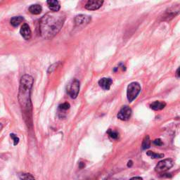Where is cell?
<instances>
[{"instance_id": "cell-10", "label": "cell", "mask_w": 180, "mask_h": 180, "mask_svg": "<svg viewBox=\"0 0 180 180\" xmlns=\"http://www.w3.org/2000/svg\"><path fill=\"white\" fill-rule=\"evenodd\" d=\"M113 83V80L111 78H101L98 81V85L104 90H109L111 88V85Z\"/></svg>"}, {"instance_id": "cell-24", "label": "cell", "mask_w": 180, "mask_h": 180, "mask_svg": "<svg viewBox=\"0 0 180 180\" xmlns=\"http://www.w3.org/2000/svg\"><path fill=\"white\" fill-rule=\"evenodd\" d=\"M179 68H178V69H177V72H176V76H177V78H179Z\"/></svg>"}, {"instance_id": "cell-16", "label": "cell", "mask_w": 180, "mask_h": 180, "mask_svg": "<svg viewBox=\"0 0 180 180\" xmlns=\"http://www.w3.org/2000/svg\"><path fill=\"white\" fill-rule=\"evenodd\" d=\"M147 155L150 156L151 158H161L164 157V154H160V153H156L152 151H148Z\"/></svg>"}, {"instance_id": "cell-6", "label": "cell", "mask_w": 180, "mask_h": 180, "mask_svg": "<svg viewBox=\"0 0 180 180\" xmlns=\"http://www.w3.org/2000/svg\"><path fill=\"white\" fill-rule=\"evenodd\" d=\"M132 115V109L129 106H125L121 109L117 114V117L121 121H127Z\"/></svg>"}, {"instance_id": "cell-14", "label": "cell", "mask_w": 180, "mask_h": 180, "mask_svg": "<svg viewBox=\"0 0 180 180\" xmlns=\"http://www.w3.org/2000/svg\"><path fill=\"white\" fill-rule=\"evenodd\" d=\"M23 20H24V18H23L22 16L13 17L10 21L11 25L14 27H18V25L22 23V21H23Z\"/></svg>"}, {"instance_id": "cell-7", "label": "cell", "mask_w": 180, "mask_h": 180, "mask_svg": "<svg viewBox=\"0 0 180 180\" xmlns=\"http://www.w3.org/2000/svg\"><path fill=\"white\" fill-rule=\"evenodd\" d=\"M90 21H91V16L84 14L78 15V16H77L75 18V23H76V25H78V26L88 24Z\"/></svg>"}, {"instance_id": "cell-21", "label": "cell", "mask_w": 180, "mask_h": 180, "mask_svg": "<svg viewBox=\"0 0 180 180\" xmlns=\"http://www.w3.org/2000/svg\"><path fill=\"white\" fill-rule=\"evenodd\" d=\"M153 143L156 146H162V141L160 140V139H156V140L153 141Z\"/></svg>"}, {"instance_id": "cell-27", "label": "cell", "mask_w": 180, "mask_h": 180, "mask_svg": "<svg viewBox=\"0 0 180 180\" xmlns=\"http://www.w3.org/2000/svg\"><path fill=\"white\" fill-rule=\"evenodd\" d=\"M108 180H117V179H108Z\"/></svg>"}, {"instance_id": "cell-9", "label": "cell", "mask_w": 180, "mask_h": 180, "mask_svg": "<svg viewBox=\"0 0 180 180\" xmlns=\"http://www.w3.org/2000/svg\"><path fill=\"white\" fill-rule=\"evenodd\" d=\"M103 4H104V1H88L85 4V8L89 11L97 10L101 7Z\"/></svg>"}, {"instance_id": "cell-2", "label": "cell", "mask_w": 180, "mask_h": 180, "mask_svg": "<svg viewBox=\"0 0 180 180\" xmlns=\"http://www.w3.org/2000/svg\"><path fill=\"white\" fill-rule=\"evenodd\" d=\"M33 82V78L29 75H25L21 79L18 101L23 108H27L31 106V92Z\"/></svg>"}, {"instance_id": "cell-4", "label": "cell", "mask_w": 180, "mask_h": 180, "mask_svg": "<svg viewBox=\"0 0 180 180\" xmlns=\"http://www.w3.org/2000/svg\"><path fill=\"white\" fill-rule=\"evenodd\" d=\"M174 165V162L170 158L165 159L158 162L157 166H156L155 170L158 173H162L166 172L172 168Z\"/></svg>"}, {"instance_id": "cell-17", "label": "cell", "mask_w": 180, "mask_h": 180, "mask_svg": "<svg viewBox=\"0 0 180 180\" xmlns=\"http://www.w3.org/2000/svg\"><path fill=\"white\" fill-rule=\"evenodd\" d=\"M107 133L108 134V135L110 136L111 138H112L113 139H117L119 137V134L117 133V132L113 131V130H109L107 132Z\"/></svg>"}, {"instance_id": "cell-12", "label": "cell", "mask_w": 180, "mask_h": 180, "mask_svg": "<svg viewBox=\"0 0 180 180\" xmlns=\"http://www.w3.org/2000/svg\"><path fill=\"white\" fill-rule=\"evenodd\" d=\"M166 106V104L165 102H161V101H154L153 103L150 105V107H151V109H153L154 111H160L163 109Z\"/></svg>"}, {"instance_id": "cell-23", "label": "cell", "mask_w": 180, "mask_h": 180, "mask_svg": "<svg viewBox=\"0 0 180 180\" xmlns=\"http://www.w3.org/2000/svg\"><path fill=\"white\" fill-rule=\"evenodd\" d=\"M85 166V165L84 162H80V166H79V167H80V168H81V169L84 168Z\"/></svg>"}, {"instance_id": "cell-13", "label": "cell", "mask_w": 180, "mask_h": 180, "mask_svg": "<svg viewBox=\"0 0 180 180\" xmlns=\"http://www.w3.org/2000/svg\"><path fill=\"white\" fill-rule=\"evenodd\" d=\"M42 8L40 4H33V5L30 6L29 8V11L34 15L40 14L42 12Z\"/></svg>"}, {"instance_id": "cell-8", "label": "cell", "mask_w": 180, "mask_h": 180, "mask_svg": "<svg viewBox=\"0 0 180 180\" xmlns=\"http://www.w3.org/2000/svg\"><path fill=\"white\" fill-rule=\"evenodd\" d=\"M20 33L22 37L24 38L25 40H28L31 38L32 36V32L30 28V26L26 23L23 24L21 27L20 30Z\"/></svg>"}, {"instance_id": "cell-18", "label": "cell", "mask_w": 180, "mask_h": 180, "mask_svg": "<svg viewBox=\"0 0 180 180\" xmlns=\"http://www.w3.org/2000/svg\"><path fill=\"white\" fill-rule=\"evenodd\" d=\"M70 107V106L68 103H63V104L60 105L59 109L61 111H66V110H68V109H69Z\"/></svg>"}, {"instance_id": "cell-20", "label": "cell", "mask_w": 180, "mask_h": 180, "mask_svg": "<svg viewBox=\"0 0 180 180\" xmlns=\"http://www.w3.org/2000/svg\"><path fill=\"white\" fill-rule=\"evenodd\" d=\"M11 138L13 140H14V145L16 146L19 143V138L16 136V134H10Z\"/></svg>"}, {"instance_id": "cell-19", "label": "cell", "mask_w": 180, "mask_h": 180, "mask_svg": "<svg viewBox=\"0 0 180 180\" xmlns=\"http://www.w3.org/2000/svg\"><path fill=\"white\" fill-rule=\"evenodd\" d=\"M21 178L23 180H35L34 177L31 174H23Z\"/></svg>"}, {"instance_id": "cell-3", "label": "cell", "mask_w": 180, "mask_h": 180, "mask_svg": "<svg viewBox=\"0 0 180 180\" xmlns=\"http://www.w3.org/2000/svg\"><path fill=\"white\" fill-rule=\"evenodd\" d=\"M141 92V86L138 82H134L130 83L127 87V99L130 102L133 101L138 96L139 92Z\"/></svg>"}, {"instance_id": "cell-5", "label": "cell", "mask_w": 180, "mask_h": 180, "mask_svg": "<svg viewBox=\"0 0 180 180\" xmlns=\"http://www.w3.org/2000/svg\"><path fill=\"white\" fill-rule=\"evenodd\" d=\"M80 92V82L76 79L72 81L71 84L69 86L68 93L72 98H76L78 96Z\"/></svg>"}, {"instance_id": "cell-11", "label": "cell", "mask_w": 180, "mask_h": 180, "mask_svg": "<svg viewBox=\"0 0 180 180\" xmlns=\"http://www.w3.org/2000/svg\"><path fill=\"white\" fill-rule=\"evenodd\" d=\"M47 5H48L49 9L52 12H58L59 11L60 8H61V5H60V2L56 0H49L47 2Z\"/></svg>"}, {"instance_id": "cell-25", "label": "cell", "mask_w": 180, "mask_h": 180, "mask_svg": "<svg viewBox=\"0 0 180 180\" xmlns=\"http://www.w3.org/2000/svg\"><path fill=\"white\" fill-rule=\"evenodd\" d=\"M132 164H133V163H132V160H130V161H129V162H128L127 166H128V167H132Z\"/></svg>"}, {"instance_id": "cell-15", "label": "cell", "mask_w": 180, "mask_h": 180, "mask_svg": "<svg viewBox=\"0 0 180 180\" xmlns=\"http://www.w3.org/2000/svg\"><path fill=\"white\" fill-rule=\"evenodd\" d=\"M151 146V140L149 136H146L142 142V149L143 150L149 149Z\"/></svg>"}, {"instance_id": "cell-26", "label": "cell", "mask_w": 180, "mask_h": 180, "mask_svg": "<svg viewBox=\"0 0 180 180\" xmlns=\"http://www.w3.org/2000/svg\"><path fill=\"white\" fill-rule=\"evenodd\" d=\"M2 128H3V125H2V123H0V132H1V131H2Z\"/></svg>"}, {"instance_id": "cell-1", "label": "cell", "mask_w": 180, "mask_h": 180, "mask_svg": "<svg viewBox=\"0 0 180 180\" xmlns=\"http://www.w3.org/2000/svg\"><path fill=\"white\" fill-rule=\"evenodd\" d=\"M66 21V14L63 12H52L42 17L40 21V32L42 37L50 40L59 33Z\"/></svg>"}, {"instance_id": "cell-22", "label": "cell", "mask_w": 180, "mask_h": 180, "mask_svg": "<svg viewBox=\"0 0 180 180\" xmlns=\"http://www.w3.org/2000/svg\"><path fill=\"white\" fill-rule=\"evenodd\" d=\"M130 180H142V178H141V177H133V178H132Z\"/></svg>"}]
</instances>
